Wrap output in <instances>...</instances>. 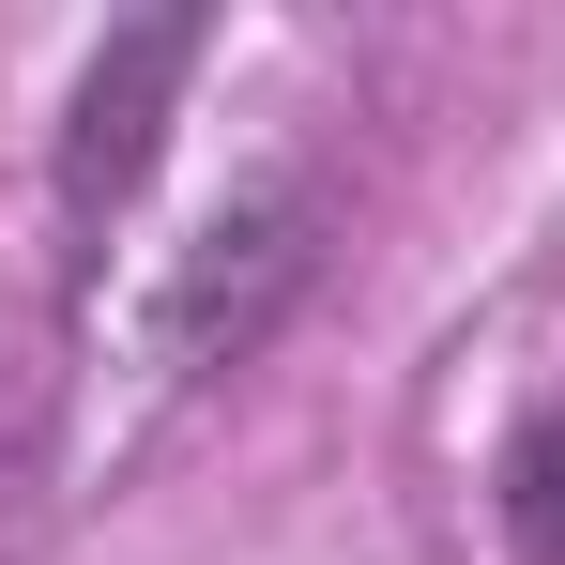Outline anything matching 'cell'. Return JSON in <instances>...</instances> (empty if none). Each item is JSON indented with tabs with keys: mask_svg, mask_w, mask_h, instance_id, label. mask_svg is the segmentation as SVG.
I'll use <instances>...</instances> for the list:
<instances>
[{
	"mask_svg": "<svg viewBox=\"0 0 565 565\" xmlns=\"http://www.w3.org/2000/svg\"><path fill=\"white\" fill-rule=\"evenodd\" d=\"M290 276H306V199H245V214H214V245H199L184 290H169V367L245 352V337L276 321Z\"/></svg>",
	"mask_w": 565,
	"mask_h": 565,
	"instance_id": "1",
	"label": "cell"
},
{
	"mask_svg": "<svg viewBox=\"0 0 565 565\" xmlns=\"http://www.w3.org/2000/svg\"><path fill=\"white\" fill-rule=\"evenodd\" d=\"M184 46H199L184 15H153V31H122V46L93 62V93H77V169H62V184H77V214L138 184V153H153V93L184 77Z\"/></svg>",
	"mask_w": 565,
	"mask_h": 565,
	"instance_id": "2",
	"label": "cell"
},
{
	"mask_svg": "<svg viewBox=\"0 0 565 565\" xmlns=\"http://www.w3.org/2000/svg\"><path fill=\"white\" fill-rule=\"evenodd\" d=\"M504 535H520L535 565H565V397L504 444Z\"/></svg>",
	"mask_w": 565,
	"mask_h": 565,
	"instance_id": "3",
	"label": "cell"
}]
</instances>
